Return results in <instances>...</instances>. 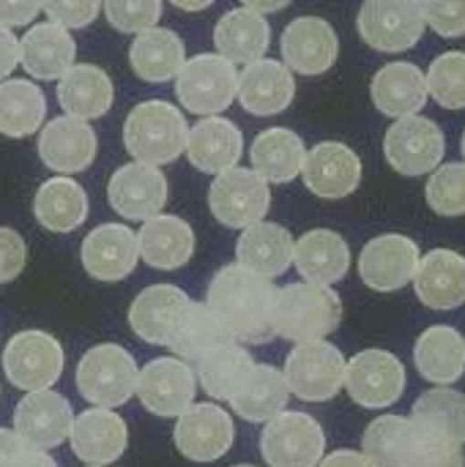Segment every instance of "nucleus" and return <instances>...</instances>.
<instances>
[{"instance_id":"1","label":"nucleus","mask_w":465,"mask_h":467,"mask_svg":"<svg viewBox=\"0 0 465 467\" xmlns=\"http://www.w3.org/2000/svg\"><path fill=\"white\" fill-rule=\"evenodd\" d=\"M274 293L271 279H263L247 268L225 265L208 285L206 306L225 323L241 345H266L277 337L274 331Z\"/></svg>"},{"instance_id":"2","label":"nucleus","mask_w":465,"mask_h":467,"mask_svg":"<svg viewBox=\"0 0 465 467\" xmlns=\"http://www.w3.org/2000/svg\"><path fill=\"white\" fill-rule=\"evenodd\" d=\"M343 323V301L329 285L296 282L274 293V331L291 342L326 339Z\"/></svg>"},{"instance_id":"3","label":"nucleus","mask_w":465,"mask_h":467,"mask_svg":"<svg viewBox=\"0 0 465 467\" xmlns=\"http://www.w3.org/2000/svg\"><path fill=\"white\" fill-rule=\"evenodd\" d=\"M186 118L170 101H143L123 120V145L134 161L170 164L186 150Z\"/></svg>"},{"instance_id":"4","label":"nucleus","mask_w":465,"mask_h":467,"mask_svg":"<svg viewBox=\"0 0 465 467\" xmlns=\"http://www.w3.org/2000/svg\"><path fill=\"white\" fill-rule=\"evenodd\" d=\"M173 79L178 101L184 104V109L195 115L208 118L227 109L236 101L238 71L236 63H230L219 52H203L184 60Z\"/></svg>"},{"instance_id":"5","label":"nucleus","mask_w":465,"mask_h":467,"mask_svg":"<svg viewBox=\"0 0 465 467\" xmlns=\"http://www.w3.org/2000/svg\"><path fill=\"white\" fill-rule=\"evenodd\" d=\"M137 364L121 345H96L77 364V389L85 402L99 408H121L134 397Z\"/></svg>"},{"instance_id":"6","label":"nucleus","mask_w":465,"mask_h":467,"mask_svg":"<svg viewBox=\"0 0 465 467\" xmlns=\"http://www.w3.org/2000/svg\"><path fill=\"white\" fill-rule=\"evenodd\" d=\"M285 386L304 402H329L343 391L345 358L326 339L299 342L285 361Z\"/></svg>"},{"instance_id":"7","label":"nucleus","mask_w":465,"mask_h":467,"mask_svg":"<svg viewBox=\"0 0 465 467\" xmlns=\"http://www.w3.org/2000/svg\"><path fill=\"white\" fill-rule=\"evenodd\" d=\"M260 454L269 467H318L326 454L323 427L299 410H282L260 432Z\"/></svg>"},{"instance_id":"8","label":"nucleus","mask_w":465,"mask_h":467,"mask_svg":"<svg viewBox=\"0 0 465 467\" xmlns=\"http://www.w3.org/2000/svg\"><path fill=\"white\" fill-rule=\"evenodd\" d=\"M411 424L419 438V457L428 451H463L465 397L447 386L428 389L414 402Z\"/></svg>"},{"instance_id":"9","label":"nucleus","mask_w":465,"mask_h":467,"mask_svg":"<svg viewBox=\"0 0 465 467\" xmlns=\"http://www.w3.org/2000/svg\"><path fill=\"white\" fill-rule=\"evenodd\" d=\"M211 213L233 230H244L255 222H263L271 208V189L255 170L230 167L219 172L208 189Z\"/></svg>"},{"instance_id":"10","label":"nucleus","mask_w":465,"mask_h":467,"mask_svg":"<svg viewBox=\"0 0 465 467\" xmlns=\"http://www.w3.org/2000/svg\"><path fill=\"white\" fill-rule=\"evenodd\" d=\"M63 348L44 331H19L3 350V372L22 391L52 389L63 375Z\"/></svg>"},{"instance_id":"11","label":"nucleus","mask_w":465,"mask_h":467,"mask_svg":"<svg viewBox=\"0 0 465 467\" xmlns=\"http://www.w3.org/2000/svg\"><path fill=\"white\" fill-rule=\"evenodd\" d=\"M343 389L356 405L367 410H384L403 397L406 367L389 350H362L351 361H345Z\"/></svg>"},{"instance_id":"12","label":"nucleus","mask_w":465,"mask_h":467,"mask_svg":"<svg viewBox=\"0 0 465 467\" xmlns=\"http://www.w3.org/2000/svg\"><path fill=\"white\" fill-rule=\"evenodd\" d=\"M444 131L436 120L408 115L397 118V123L384 137V156L389 167L406 178H419L433 172L444 159Z\"/></svg>"},{"instance_id":"13","label":"nucleus","mask_w":465,"mask_h":467,"mask_svg":"<svg viewBox=\"0 0 465 467\" xmlns=\"http://www.w3.org/2000/svg\"><path fill=\"white\" fill-rule=\"evenodd\" d=\"M356 25L365 44L378 52H406L419 44L428 27L414 0H365Z\"/></svg>"},{"instance_id":"14","label":"nucleus","mask_w":465,"mask_h":467,"mask_svg":"<svg viewBox=\"0 0 465 467\" xmlns=\"http://www.w3.org/2000/svg\"><path fill=\"white\" fill-rule=\"evenodd\" d=\"M173 441L181 457L192 462H217L222 460L233 441H236V427L230 413L222 405L214 402H200L189 405L173 430Z\"/></svg>"},{"instance_id":"15","label":"nucleus","mask_w":465,"mask_h":467,"mask_svg":"<svg viewBox=\"0 0 465 467\" xmlns=\"http://www.w3.org/2000/svg\"><path fill=\"white\" fill-rule=\"evenodd\" d=\"M137 397L143 408L159 419H178L197 394V378L186 361L153 358L137 375Z\"/></svg>"},{"instance_id":"16","label":"nucleus","mask_w":465,"mask_h":467,"mask_svg":"<svg viewBox=\"0 0 465 467\" xmlns=\"http://www.w3.org/2000/svg\"><path fill=\"white\" fill-rule=\"evenodd\" d=\"M112 211L132 222H148L162 213L167 202V178L156 164L132 161L112 172L107 183Z\"/></svg>"},{"instance_id":"17","label":"nucleus","mask_w":465,"mask_h":467,"mask_svg":"<svg viewBox=\"0 0 465 467\" xmlns=\"http://www.w3.org/2000/svg\"><path fill=\"white\" fill-rule=\"evenodd\" d=\"M419 257V246L408 235H378L359 254V276L375 293H395L414 282Z\"/></svg>"},{"instance_id":"18","label":"nucleus","mask_w":465,"mask_h":467,"mask_svg":"<svg viewBox=\"0 0 465 467\" xmlns=\"http://www.w3.org/2000/svg\"><path fill=\"white\" fill-rule=\"evenodd\" d=\"M74 424V410L66 397L52 389L27 391L14 410V432L33 449H58Z\"/></svg>"},{"instance_id":"19","label":"nucleus","mask_w":465,"mask_h":467,"mask_svg":"<svg viewBox=\"0 0 465 467\" xmlns=\"http://www.w3.org/2000/svg\"><path fill=\"white\" fill-rule=\"evenodd\" d=\"M282 60L291 71L315 77L334 66L340 41L334 27L323 16H296L280 38Z\"/></svg>"},{"instance_id":"20","label":"nucleus","mask_w":465,"mask_h":467,"mask_svg":"<svg viewBox=\"0 0 465 467\" xmlns=\"http://www.w3.org/2000/svg\"><path fill=\"white\" fill-rule=\"evenodd\" d=\"M304 186L321 200H343L362 183V159L343 142H321L304 156Z\"/></svg>"},{"instance_id":"21","label":"nucleus","mask_w":465,"mask_h":467,"mask_svg":"<svg viewBox=\"0 0 465 467\" xmlns=\"http://www.w3.org/2000/svg\"><path fill=\"white\" fill-rule=\"evenodd\" d=\"M192 298L175 285H151L145 287L129 306L132 331L156 348H167L173 334L178 331Z\"/></svg>"},{"instance_id":"22","label":"nucleus","mask_w":465,"mask_h":467,"mask_svg":"<svg viewBox=\"0 0 465 467\" xmlns=\"http://www.w3.org/2000/svg\"><path fill=\"white\" fill-rule=\"evenodd\" d=\"M99 150L96 131L88 126V120L63 115L49 120L38 134V159L60 175L82 172L93 164Z\"/></svg>"},{"instance_id":"23","label":"nucleus","mask_w":465,"mask_h":467,"mask_svg":"<svg viewBox=\"0 0 465 467\" xmlns=\"http://www.w3.org/2000/svg\"><path fill=\"white\" fill-rule=\"evenodd\" d=\"M82 268L99 279V282H121L126 279L137 260H140V246H137V235L134 230H129L126 224L110 222V224H99L96 230H90L82 238Z\"/></svg>"},{"instance_id":"24","label":"nucleus","mask_w":465,"mask_h":467,"mask_svg":"<svg viewBox=\"0 0 465 467\" xmlns=\"http://www.w3.org/2000/svg\"><path fill=\"white\" fill-rule=\"evenodd\" d=\"M296 96V79L293 71L271 57H260L244 66V74H238V104L258 118L280 115L291 107Z\"/></svg>"},{"instance_id":"25","label":"nucleus","mask_w":465,"mask_h":467,"mask_svg":"<svg viewBox=\"0 0 465 467\" xmlns=\"http://www.w3.org/2000/svg\"><path fill=\"white\" fill-rule=\"evenodd\" d=\"M71 451L85 465H110L129 446V427L112 408H90L79 413L69 432Z\"/></svg>"},{"instance_id":"26","label":"nucleus","mask_w":465,"mask_h":467,"mask_svg":"<svg viewBox=\"0 0 465 467\" xmlns=\"http://www.w3.org/2000/svg\"><path fill=\"white\" fill-rule=\"evenodd\" d=\"M417 296L425 306L449 312L465 304V257L452 249H433L419 257L414 274Z\"/></svg>"},{"instance_id":"27","label":"nucleus","mask_w":465,"mask_h":467,"mask_svg":"<svg viewBox=\"0 0 465 467\" xmlns=\"http://www.w3.org/2000/svg\"><path fill=\"white\" fill-rule=\"evenodd\" d=\"M293 244L288 227L277 222H255L244 227L236 244V257L241 268L263 279H277L293 265Z\"/></svg>"},{"instance_id":"28","label":"nucleus","mask_w":465,"mask_h":467,"mask_svg":"<svg viewBox=\"0 0 465 467\" xmlns=\"http://www.w3.org/2000/svg\"><path fill=\"white\" fill-rule=\"evenodd\" d=\"M241 153H244V137L238 126L227 118L208 115L186 134V156L200 172L219 175L236 167Z\"/></svg>"},{"instance_id":"29","label":"nucleus","mask_w":465,"mask_h":467,"mask_svg":"<svg viewBox=\"0 0 465 467\" xmlns=\"http://www.w3.org/2000/svg\"><path fill=\"white\" fill-rule=\"evenodd\" d=\"M77 57V41L55 22L33 25L19 38V63L36 79H60Z\"/></svg>"},{"instance_id":"30","label":"nucleus","mask_w":465,"mask_h":467,"mask_svg":"<svg viewBox=\"0 0 465 467\" xmlns=\"http://www.w3.org/2000/svg\"><path fill=\"white\" fill-rule=\"evenodd\" d=\"M140 257L159 271H178L195 254V233L192 227L173 213H156L153 219L143 222L137 233Z\"/></svg>"},{"instance_id":"31","label":"nucleus","mask_w":465,"mask_h":467,"mask_svg":"<svg viewBox=\"0 0 465 467\" xmlns=\"http://www.w3.org/2000/svg\"><path fill=\"white\" fill-rule=\"evenodd\" d=\"M293 265L304 282L332 287L334 282L345 279L351 268V249L334 230H310L293 244Z\"/></svg>"},{"instance_id":"32","label":"nucleus","mask_w":465,"mask_h":467,"mask_svg":"<svg viewBox=\"0 0 465 467\" xmlns=\"http://www.w3.org/2000/svg\"><path fill=\"white\" fill-rule=\"evenodd\" d=\"M373 104L389 118L417 115L428 104V79L425 71L414 63H389L384 66L370 85Z\"/></svg>"},{"instance_id":"33","label":"nucleus","mask_w":465,"mask_h":467,"mask_svg":"<svg viewBox=\"0 0 465 467\" xmlns=\"http://www.w3.org/2000/svg\"><path fill=\"white\" fill-rule=\"evenodd\" d=\"M58 101L66 109V115L79 120H96L110 112L115 101V88L104 68L82 63V66H71L60 77Z\"/></svg>"},{"instance_id":"34","label":"nucleus","mask_w":465,"mask_h":467,"mask_svg":"<svg viewBox=\"0 0 465 467\" xmlns=\"http://www.w3.org/2000/svg\"><path fill=\"white\" fill-rule=\"evenodd\" d=\"M291 391L285 386V378L277 367L255 364L249 375L238 383V389L230 394V408L236 416L252 424H266L277 413L288 408Z\"/></svg>"},{"instance_id":"35","label":"nucleus","mask_w":465,"mask_h":467,"mask_svg":"<svg viewBox=\"0 0 465 467\" xmlns=\"http://www.w3.org/2000/svg\"><path fill=\"white\" fill-rule=\"evenodd\" d=\"M271 44V27L263 14L252 8L227 11L214 27V47L230 63H252L266 55Z\"/></svg>"},{"instance_id":"36","label":"nucleus","mask_w":465,"mask_h":467,"mask_svg":"<svg viewBox=\"0 0 465 467\" xmlns=\"http://www.w3.org/2000/svg\"><path fill=\"white\" fill-rule=\"evenodd\" d=\"M362 454L373 467H414L419 460V438L406 416H378L362 438Z\"/></svg>"},{"instance_id":"37","label":"nucleus","mask_w":465,"mask_h":467,"mask_svg":"<svg viewBox=\"0 0 465 467\" xmlns=\"http://www.w3.org/2000/svg\"><path fill=\"white\" fill-rule=\"evenodd\" d=\"M414 361L428 383H458L465 372V337H460L452 326H430L417 339Z\"/></svg>"},{"instance_id":"38","label":"nucleus","mask_w":465,"mask_h":467,"mask_svg":"<svg viewBox=\"0 0 465 467\" xmlns=\"http://www.w3.org/2000/svg\"><path fill=\"white\" fill-rule=\"evenodd\" d=\"M249 156H252V170L263 181L291 183L293 178L301 175L307 148L296 131H291L285 126H274V129H266L255 137Z\"/></svg>"},{"instance_id":"39","label":"nucleus","mask_w":465,"mask_h":467,"mask_svg":"<svg viewBox=\"0 0 465 467\" xmlns=\"http://www.w3.org/2000/svg\"><path fill=\"white\" fill-rule=\"evenodd\" d=\"M186 60V47L181 36L170 27H148L137 33L129 47V63L134 74L145 82H167L178 74Z\"/></svg>"},{"instance_id":"40","label":"nucleus","mask_w":465,"mask_h":467,"mask_svg":"<svg viewBox=\"0 0 465 467\" xmlns=\"http://www.w3.org/2000/svg\"><path fill=\"white\" fill-rule=\"evenodd\" d=\"M33 213L49 233H74L88 219V194L69 175L49 178L36 192Z\"/></svg>"},{"instance_id":"41","label":"nucleus","mask_w":465,"mask_h":467,"mask_svg":"<svg viewBox=\"0 0 465 467\" xmlns=\"http://www.w3.org/2000/svg\"><path fill=\"white\" fill-rule=\"evenodd\" d=\"M47 118V99L30 79L0 82V134L22 140L41 129Z\"/></svg>"},{"instance_id":"42","label":"nucleus","mask_w":465,"mask_h":467,"mask_svg":"<svg viewBox=\"0 0 465 467\" xmlns=\"http://www.w3.org/2000/svg\"><path fill=\"white\" fill-rule=\"evenodd\" d=\"M255 367L249 350H244L241 342H227L219 345L214 350H208L200 361H197V380L203 386V391L211 400L227 402L230 394L238 389V383L249 375V369Z\"/></svg>"},{"instance_id":"43","label":"nucleus","mask_w":465,"mask_h":467,"mask_svg":"<svg viewBox=\"0 0 465 467\" xmlns=\"http://www.w3.org/2000/svg\"><path fill=\"white\" fill-rule=\"evenodd\" d=\"M227 342H236V339L225 328V323L206 304L192 301L167 348L184 361H200L208 350L227 345Z\"/></svg>"},{"instance_id":"44","label":"nucleus","mask_w":465,"mask_h":467,"mask_svg":"<svg viewBox=\"0 0 465 467\" xmlns=\"http://www.w3.org/2000/svg\"><path fill=\"white\" fill-rule=\"evenodd\" d=\"M428 93L444 109H463L465 107V52H444L430 63L425 74Z\"/></svg>"},{"instance_id":"45","label":"nucleus","mask_w":465,"mask_h":467,"mask_svg":"<svg viewBox=\"0 0 465 467\" xmlns=\"http://www.w3.org/2000/svg\"><path fill=\"white\" fill-rule=\"evenodd\" d=\"M428 205L447 219L465 216V161L441 164L428 181Z\"/></svg>"},{"instance_id":"46","label":"nucleus","mask_w":465,"mask_h":467,"mask_svg":"<svg viewBox=\"0 0 465 467\" xmlns=\"http://www.w3.org/2000/svg\"><path fill=\"white\" fill-rule=\"evenodd\" d=\"M110 25L121 33H143L156 27L162 16V0H101Z\"/></svg>"},{"instance_id":"47","label":"nucleus","mask_w":465,"mask_h":467,"mask_svg":"<svg viewBox=\"0 0 465 467\" xmlns=\"http://www.w3.org/2000/svg\"><path fill=\"white\" fill-rule=\"evenodd\" d=\"M425 25H430L444 38L465 36V0H425L422 5Z\"/></svg>"},{"instance_id":"48","label":"nucleus","mask_w":465,"mask_h":467,"mask_svg":"<svg viewBox=\"0 0 465 467\" xmlns=\"http://www.w3.org/2000/svg\"><path fill=\"white\" fill-rule=\"evenodd\" d=\"M41 8L55 25L66 30H77L99 16L101 0H41Z\"/></svg>"},{"instance_id":"49","label":"nucleus","mask_w":465,"mask_h":467,"mask_svg":"<svg viewBox=\"0 0 465 467\" xmlns=\"http://www.w3.org/2000/svg\"><path fill=\"white\" fill-rule=\"evenodd\" d=\"M27 263V246L11 227H0V285L14 282Z\"/></svg>"},{"instance_id":"50","label":"nucleus","mask_w":465,"mask_h":467,"mask_svg":"<svg viewBox=\"0 0 465 467\" xmlns=\"http://www.w3.org/2000/svg\"><path fill=\"white\" fill-rule=\"evenodd\" d=\"M41 11V0H0V25L19 27L36 19Z\"/></svg>"},{"instance_id":"51","label":"nucleus","mask_w":465,"mask_h":467,"mask_svg":"<svg viewBox=\"0 0 465 467\" xmlns=\"http://www.w3.org/2000/svg\"><path fill=\"white\" fill-rule=\"evenodd\" d=\"M19 63V38L11 33V27L0 25V79L8 77Z\"/></svg>"},{"instance_id":"52","label":"nucleus","mask_w":465,"mask_h":467,"mask_svg":"<svg viewBox=\"0 0 465 467\" xmlns=\"http://www.w3.org/2000/svg\"><path fill=\"white\" fill-rule=\"evenodd\" d=\"M27 449L30 446L14 430H0V467H16Z\"/></svg>"},{"instance_id":"53","label":"nucleus","mask_w":465,"mask_h":467,"mask_svg":"<svg viewBox=\"0 0 465 467\" xmlns=\"http://www.w3.org/2000/svg\"><path fill=\"white\" fill-rule=\"evenodd\" d=\"M318 467H373L367 460H365V454H359V451H334V454H329V457H323Z\"/></svg>"},{"instance_id":"54","label":"nucleus","mask_w":465,"mask_h":467,"mask_svg":"<svg viewBox=\"0 0 465 467\" xmlns=\"http://www.w3.org/2000/svg\"><path fill=\"white\" fill-rule=\"evenodd\" d=\"M16 467H58V462L49 457V451H44V449H27L22 457H19V462Z\"/></svg>"},{"instance_id":"55","label":"nucleus","mask_w":465,"mask_h":467,"mask_svg":"<svg viewBox=\"0 0 465 467\" xmlns=\"http://www.w3.org/2000/svg\"><path fill=\"white\" fill-rule=\"evenodd\" d=\"M244 8H252L258 14H274V11H282L291 0H241Z\"/></svg>"},{"instance_id":"56","label":"nucleus","mask_w":465,"mask_h":467,"mask_svg":"<svg viewBox=\"0 0 465 467\" xmlns=\"http://www.w3.org/2000/svg\"><path fill=\"white\" fill-rule=\"evenodd\" d=\"M170 3L181 11H203V8L214 5V0H170Z\"/></svg>"},{"instance_id":"57","label":"nucleus","mask_w":465,"mask_h":467,"mask_svg":"<svg viewBox=\"0 0 465 467\" xmlns=\"http://www.w3.org/2000/svg\"><path fill=\"white\" fill-rule=\"evenodd\" d=\"M414 3H417V5H422V3H425V0H414Z\"/></svg>"},{"instance_id":"58","label":"nucleus","mask_w":465,"mask_h":467,"mask_svg":"<svg viewBox=\"0 0 465 467\" xmlns=\"http://www.w3.org/2000/svg\"><path fill=\"white\" fill-rule=\"evenodd\" d=\"M463 156H465V131H463Z\"/></svg>"},{"instance_id":"59","label":"nucleus","mask_w":465,"mask_h":467,"mask_svg":"<svg viewBox=\"0 0 465 467\" xmlns=\"http://www.w3.org/2000/svg\"><path fill=\"white\" fill-rule=\"evenodd\" d=\"M233 467H255V465H233Z\"/></svg>"},{"instance_id":"60","label":"nucleus","mask_w":465,"mask_h":467,"mask_svg":"<svg viewBox=\"0 0 465 467\" xmlns=\"http://www.w3.org/2000/svg\"><path fill=\"white\" fill-rule=\"evenodd\" d=\"M85 467H104V465H85Z\"/></svg>"}]
</instances>
